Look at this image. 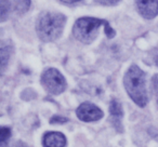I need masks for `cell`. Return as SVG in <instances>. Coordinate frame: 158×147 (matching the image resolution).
Wrapping results in <instances>:
<instances>
[{
	"label": "cell",
	"mask_w": 158,
	"mask_h": 147,
	"mask_svg": "<svg viewBox=\"0 0 158 147\" xmlns=\"http://www.w3.org/2000/svg\"><path fill=\"white\" fill-rule=\"evenodd\" d=\"M136 8L141 15L152 20L158 15V0H135Z\"/></svg>",
	"instance_id": "6"
},
{
	"label": "cell",
	"mask_w": 158,
	"mask_h": 147,
	"mask_svg": "<svg viewBox=\"0 0 158 147\" xmlns=\"http://www.w3.org/2000/svg\"><path fill=\"white\" fill-rule=\"evenodd\" d=\"M41 84L50 94L57 95L66 89V80L64 76L55 68H48L41 75Z\"/></svg>",
	"instance_id": "4"
},
{
	"label": "cell",
	"mask_w": 158,
	"mask_h": 147,
	"mask_svg": "<svg viewBox=\"0 0 158 147\" xmlns=\"http://www.w3.org/2000/svg\"><path fill=\"white\" fill-rule=\"evenodd\" d=\"M42 144L44 147H65L66 137L60 132H49L44 136Z\"/></svg>",
	"instance_id": "8"
},
{
	"label": "cell",
	"mask_w": 158,
	"mask_h": 147,
	"mask_svg": "<svg viewBox=\"0 0 158 147\" xmlns=\"http://www.w3.org/2000/svg\"><path fill=\"white\" fill-rule=\"evenodd\" d=\"M68 119L65 117H61V116H54L50 119V123H65L67 122Z\"/></svg>",
	"instance_id": "15"
},
{
	"label": "cell",
	"mask_w": 158,
	"mask_h": 147,
	"mask_svg": "<svg viewBox=\"0 0 158 147\" xmlns=\"http://www.w3.org/2000/svg\"><path fill=\"white\" fill-rule=\"evenodd\" d=\"M106 23L107 22L105 20L97 18H80L73 27V34L80 42L89 44L97 38L100 27Z\"/></svg>",
	"instance_id": "3"
},
{
	"label": "cell",
	"mask_w": 158,
	"mask_h": 147,
	"mask_svg": "<svg viewBox=\"0 0 158 147\" xmlns=\"http://www.w3.org/2000/svg\"><path fill=\"white\" fill-rule=\"evenodd\" d=\"M65 15L56 12H44L39 16L36 25L37 34L42 41H53L61 36L65 26Z\"/></svg>",
	"instance_id": "2"
},
{
	"label": "cell",
	"mask_w": 158,
	"mask_h": 147,
	"mask_svg": "<svg viewBox=\"0 0 158 147\" xmlns=\"http://www.w3.org/2000/svg\"><path fill=\"white\" fill-rule=\"evenodd\" d=\"M152 87H153V93L155 95L156 103H157L158 107V74L154 75L153 78H152Z\"/></svg>",
	"instance_id": "13"
},
{
	"label": "cell",
	"mask_w": 158,
	"mask_h": 147,
	"mask_svg": "<svg viewBox=\"0 0 158 147\" xmlns=\"http://www.w3.org/2000/svg\"><path fill=\"white\" fill-rule=\"evenodd\" d=\"M123 84L127 93L136 105L144 107L148 102L145 88V74L139 66L132 65L126 72Z\"/></svg>",
	"instance_id": "1"
},
{
	"label": "cell",
	"mask_w": 158,
	"mask_h": 147,
	"mask_svg": "<svg viewBox=\"0 0 158 147\" xmlns=\"http://www.w3.org/2000/svg\"><path fill=\"white\" fill-rule=\"evenodd\" d=\"M97 3H100V5L103 6H115L120 1V0H94Z\"/></svg>",
	"instance_id": "14"
},
{
	"label": "cell",
	"mask_w": 158,
	"mask_h": 147,
	"mask_svg": "<svg viewBox=\"0 0 158 147\" xmlns=\"http://www.w3.org/2000/svg\"><path fill=\"white\" fill-rule=\"evenodd\" d=\"M12 147H28L27 146L25 143H23V142H21V141H18V142H15L13 144V146Z\"/></svg>",
	"instance_id": "17"
},
{
	"label": "cell",
	"mask_w": 158,
	"mask_h": 147,
	"mask_svg": "<svg viewBox=\"0 0 158 147\" xmlns=\"http://www.w3.org/2000/svg\"><path fill=\"white\" fill-rule=\"evenodd\" d=\"M12 52V48L8 44L6 46L5 43L1 44V49H0V59H1V71H5L6 66H7L8 62H9L10 55Z\"/></svg>",
	"instance_id": "9"
},
{
	"label": "cell",
	"mask_w": 158,
	"mask_h": 147,
	"mask_svg": "<svg viewBox=\"0 0 158 147\" xmlns=\"http://www.w3.org/2000/svg\"><path fill=\"white\" fill-rule=\"evenodd\" d=\"M11 11V3L9 0H0V21L5 22Z\"/></svg>",
	"instance_id": "10"
},
{
	"label": "cell",
	"mask_w": 158,
	"mask_h": 147,
	"mask_svg": "<svg viewBox=\"0 0 158 147\" xmlns=\"http://www.w3.org/2000/svg\"><path fill=\"white\" fill-rule=\"evenodd\" d=\"M11 136V130L8 127H2L0 129V147H7L8 141Z\"/></svg>",
	"instance_id": "12"
},
{
	"label": "cell",
	"mask_w": 158,
	"mask_h": 147,
	"mask_svg": "<svg viewBox=\"0 0 158 147\" xmlns=\"http://www.w3.org/2000/svg\"><path fill=\"white\" fill-rule=\"evenodd\" d=\"M61 1L64 3H75V2H79V1H81V0H61Z\"/></svg>",
	"instance_id": "18"
},
{
	"label": "cell",
	"mask_w": 158,
	"mask_h": 147,
	"mask_svg": "<svg viewBox=\"0 0 158 147\" xmlns=\"http://www.w3.org/2000/svg\"><path fill=\"white\" fill-rule=\"evenodd\" d=\"M29 7H31V0H14V8L18 13H25L29 10Z\"/></svg>",
	"instance_id": "11"
},
{
	"label": "cell",
	"mask_w": 158,
	"mask_h": 147,
	"mask_svg": "<svg viewBox=\"0 0 158 147\" xmlns=\"http://www.w3.org/2000/svg\"><path fill=\"white\" fill-rule=\"evenodd\" d=\"M76 114L80 120L86 121V122L98 121L103 117V112L94 104L89 103V102H86V103H82L81 105H79V107L76 110Z\"/></svg>",
	"instance_id": "5"
},
{
	"label": "cell",
	"mask_w": 158,
	"mask_h": 147,
	"mask_svg": "<svg viewBox=\"0 0 158 147\" xmlns=\"http://www.w3.org/2000/svg\"><path fill=\"white\" fill-rule=\"evenodd\" d=\"M154 61H155V64L158 66V50H156V53L154 54Z\"/></svg>",
	"instance_id": "19"
},
{
	"label": "cell",
	"mask_w": 158,
	"mask_h": 147,
	"mask_svg": "<svg viewBox=\"0 0 158 147\" xmlns=\"http://www.w3.org/2000/svg\"><path fill=\"white\" fill-rule=\"evenodd\" d=\"M110 121L112 125L116 128L118 132H123V125H121V118L123 116V106L117 100H112L110 105Z\"/></svg>",
	"instance_id": "7"
},
{
	"label": "cell",
	"mask_w": 158,
	"mask_h": 147,
	"mask_svg": "<svg viewBox=\"0 0 158 147\" xmlns=\"http://www.w3.org/2000/svg\"><path fill=\"white\" fill-rule=\"evenodd\" d=\"M105 34L106 36H107L108 38H113L115 36V31L114 29L112 28V27L110 26V24H108V22L105 24Z\"/></svg>",
	"instance_id": "16"
}]
</instances>
